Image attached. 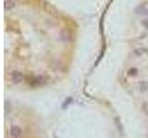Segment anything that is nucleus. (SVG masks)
I'll list each match as a JSON object with an SVG mask.
<instances>
[{
	"instance_id": "obj_1",
	"label": "nucleus",
	"mask_w": 148,
	"mask_h": 138,
	"mask_svg": "<svg viewBox=\"0 0 148 138\" xmlns=\"http://www.w3.org/2000/svg\"><path fill=\"white\" fill-rule=\"evenodd\" d=\"M23 75L22 73L18 72V71H13L10 74V79L14 83V84H20L23 80Z\"/></svg>"
},
{
	"instance_id": "obj_2",
	"label": "nucleus",
	"mask_w": 148,
	"mask_h": 138,
	"mask_svg": "<svg viewBox=\"0 0 148 138\" xmlns=\"http://www.w3.org/2000/svg\"><path fill=\"white\" fill-rule=\"evenodd\" d=\"M9 133H10L11 138H20L22 135V131L21 129L17 126V125H13L10 127V131H9Z\"/></svg>"
},
{
	"instance_id": "obj_3",
	"label": "nucleus",
	"mask_w": 148,
	"mask_h": 138,
	"mask_svg": "<svg viewBox=\"0 0 148 138\" xmlns=\"http://www.w3.org/2000/svg\"><path fill=\"white\" fill-rule=\"evenodd\" d=\"M135 13L138 14V15H141V16L147 15L148 14V4L145 3V4H142L139 7H137L135 9Z\"/></svg>"
},
{
	"instance_id": "obj_4",
	"label": "nucleus",
	"mask_w": 148,
	"mask_h": 138,
	"mask_svg": "<svg viewBox=\"0 0 148 138\" xmlns=\"http://www.w3.org/2000/svg\"><path fill=\"white\" fill-rule=\"evenodd\" d=\"M17 6V2L16 0H5L4 1V7L7 10H11L14 9Z\"/></svg>"
},
{
	"instance_id": "obj_5",
	"label": "nucleus",
	"mask_w": 148,
	"mask_h": 138,
	"mask_svg": "<svg viewBox=\"0 0 148 138\" xmlns=\"http://www.w3.org/2000/svg\"><path fill=\"white\" fill-rule=\"evenodd\" d=\"M137 73H138V70H137L136 68H131V69H130V70L128 71L129 76H136V75H137Z\"/></svg>"
}]
</instances>
